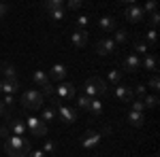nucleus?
<instances>
[{"mask_svg":"<svg viewBox=\"0 0 160 157\" xmlns=\"http://www.w3.org/2000/svg\"><path fill=\"white\" fill-rule=\"evenodd\" d=\"M4 151L9 157H28L32 151V145L22 138V136H7L4 140Z\"/></svg>","mask_w":160,"mask_h":157,"instance_id":"1","label":"nucleus"},{"mask_svg":"<svg viewBox=\"0 0 160 157\" xmlns=\"http://www.w3.org/2000/svg\"><path fill=\"white\" fill-rule=\"evenodd\" d=\"M43 102H45V96L41 91H37V89H28V91H24V96H22V104H24L26 110L43 109Z\"/></svg>","mask_w":160,"mask_h":157,"instance_id":"2","label":"nucleus"},{"mask_svg":"<svg viewBox=\"0 0 160 157\" xmlns=\"http://www.w3.org/2000/svg\"><path fill=\"white\" fill-rule=\"evenodd\" d=\"M83 87H86L88 98H96V94H98V96H105V94H107V83H105L102 79H98V76H90Z\"/></svg>","mask_w":160,"mask_h":157,"instance_id":"3","label":"nucleus"},{"mask_svg":"<svg viewBox=\"0 0 160 157\" xmlns=\"http://www.w3.org/2000/svg\"><path fill=\"white\" fill-rule=\"evenodd\" d=\"M51 104L56 106V113H58V117H60L64 123H73L75 119H77V110L71 109V106H64V104H60L58 100H51Z\"/></svg>","mask_w":160,"mask_h":157,"instance_id":"4","label":"nucleus"},{"mask_svg":"<svg viewBox=\"0 0 160 157\" xmlns=\"http://www.w3.org/2000/svg\"><path fill=\"white\" fill-rule=\"evenodd\" d=\"M7 130L11 132V136H22L24 138L26 134H28V127H26V123L22 119H17V117H7Z\"/></svg>","mask_w":160,"mask_h":157,"instance_id":"5","label":"nucleus"},{"mask_svg":"<svg viewBox=\"0 0 160 157\" xmlns=\"http://www.w3.org/2000/svg\"><path fill=\"white\" fill-rule=\"evenodd\" d=\"M26 127H30L32 136H37V138L47 136V125H45L41 119H37V117H28V125H26Z\"/></svg>","mask_w":160,"mask_h":157,"instance_id":"6","label":"nucleus"},{"mask_svg":"<svg viewBox=\"0 0 160 157\" xmlns=\"http://www.w3.org/2000/svg\"><path fill=\"white\" fill-rule=\"evenodd\" d=\"M143 17H145V13H143L141 7H137V4H128V7H126V19H128V21L139 24Z\"/></svg>","mask_w":160,"mask_h":157,"instance_id":"7","label":"nucleus"},{"mask_svg":"<svg viewBox=\"0 0 160 157\" xmlns=\"http://www.w3.org/2000/svg\"><path fill=\"white\" fill-rule=\"evenodd\" d=\"M115 43H113V38H102V40H98L96 43V53L98 55H109V53H113L115 51Z\"/></svg>","mask_w":160,"mask_h":157,"instance_id":"8","label":"nucleus"},{"mask_svg":"<svg viewBox=\"0 0 160 157\" xmlns=\"http://www.w3.org/2000/svg\"><path fill=\"white\" fill-rule=\"evenodd\" d=\"M100 142V134L94 132V130H88L86 134H83V140H81V146L83 149H94V146Z\"/></svg>","mask_w":160,"mask_h":157,"instance_id":"9","label":"nucleus"},{"mask_svg":"<svg viewBox=\"0 0 160 157\" xmlns=\"http://www.w3.org/2000/svg\"><path fill=\"white\" fill-rule=\"evenodd\" d=\"M56 94H58L60 100H71V98H75V85L73 83H60L56 87Z\"/></svg>","mask_w":160,"mask_h":157,"instance_id":"10","label":"nucleus"},{"mask_svg":"<svg viewBox=\"0 0 160 157\" xmlns=\"http://www.w3.org/2000/svg\"><path fill=\"white\" fill-rule=\"evenodd\" d=\"M115 98L122 100V102H132V100H135L132 87H128V85H118V89H115Z\"/></svg>","mask_w":160,"mask_h":157,"instance_id":"11","label":"nucleus"},{"mask_svg":"<svg viewBox=\"0 0 160 157\" xmlns=\"http://www.w3.org/2000/svg\"><path fill=\"white\" fill-rule=\"evenodd\" d=\"M139 66H141L139 55L130 53V55H126V58H124V70H126V72H135V70H139Z\"/></svg>","mask_w":160,"mask_h":157,"instance_id":"12","label":"nucleus"},{"mask_svg":"<svg viewBox=\"0 0 160 157\" xmlns=\"http://www.w3.org/2000/svg\"><path fill=\"white\" fill-rule=\"evenodd\" d=\"M71 43H73L75 47H86L88 45V32L86 30H75L73 34H71Z\"/></svg>","mask_w":160,"mask_h":157,"instance_id":"13","label":"nucleus"},{"mask_svg":"<svg viewBox=\"0 0 160 157\" xmlns=\"http://www.w3.org/2000/svg\"><path fill=\"white\" fill-rule=\"evenodd\" d=\"M98 28L102 30V32H113V30L118 28V21H115V17H111V15H105V17H100Z\"/></svg>","mask_w":160,"mask_h":157,"instance_id":"14","label":"nucleus"},{"mask_svg":"<svg viewBox=\"0 0 160 157\" xmlns=\"http://www.w3.org/2000/svg\"><path fill=\"white\" fill-rule=\"evenodd\" d=\"M17 89H19V83H17V81H7V79H0V91H2V94L13 96Z\"/></svg>","mask_w":160,"mask_h":157,"instance_id":"15","label":"nucleus"},{"mask_svg":"<svg viewBox=\"0 0 160 157\" xmlns=\"http://www.w3.org/2000/svg\"><path fill=\"white\" fill-rule=\"evenodd\" d=\"M53 81H60L64 83V76H66V66H62V64H56L53 68H51V74H49Z\"/></svg>","mask_w":160,"mask_h":157,"instance_id":"16","label":"nucleus"},{"mask_svg":"<svg viewBox=\"0 0 160 157\" xmlns=\"http://www.w3.org/2000/svg\"><path fill=\"white\" fill-rule=\"evenodd\" d=\"M0 70L4 74V79L7 81H17V70H15V66L13 64H2L0 66Z\"/></svg>","mask_w":160,"mask_h":157,"instance_id":"17","label":"nucleus"},{"mask_svg":"<svg viewBox=\"0 0 160 157\" xmlns=\"http://www.w3.org/2000/svg\"><path fill=\"white\" fill-rule=\"evenodd\" d=\"M128 123L135 125V127H141V125L145 123V115H143V113H135V110H130V113H128Z\"/></svg>","mask_w":160,"mask_h":157,"instance_id":"18","label":"nucleus"},{"mask_svg":"<svg viewBox=\"0 0 160 157\" xmlns=\"http://www.w3.org/2000/svg\"><path fill=\"white\" fill-rule=\"evenodd\" d=\"M141 64H143V68H148V70H152V72L158 70V60H156V55H149V53H148V55L143 58Z\"/></svg>","mask_w":160,"mask_h":157,"instance_id":"19","label":"nucleus"},{"mask_svg":"<svg viewBox=\"0 0 160 157\" xmlns=\"http://www.w3.org/2000/svg\"><path fill=\"white\" fill-rule=\"evenodd\" d=\"M32 79H34V83H37V85H41V89H43L45 85H49V76L43 72V70H37V72L32 74Z\"/></svg>","mask_w":160,"mask_h":157,"instance_id":"20","label":"nucleus"},{"mask_svg":"<svg viewBox=\"0 0 160 157\" xmlns=\"http://www.w3.org/2000/svg\"><path fill=\"white\" fill-rule=\"evenodd\" d=\"M43 9H45L47 13L60 11V9H64V2H62V0H49V2H45V4H43Z\"/></svg>","mask_w":160,"mask_h":157,"instance_id":"21","label":"nucleus"},{"mask_svg":"<svg viewBox=\"0 0 160 157\" xmlns=\"http://www.w3.org/2000/svg\"><path fill=\"white\" fill-rule=\"evenodd\" d=\"M90 113H92V115H96V117H100V115H102V102H100V100H96V98H92V100H90Z\"/></svg>","mask_w":160,"mask_h":157,"instance_id":"22","label":"nucleus"},{"mask_svg":"<svg viewBox=\"0 0 160 157\" xmlns=\"http://www.w3.org/2000/svg\"><path fill=\"white\" fill-rule=\"evenodd\" d=\"M143 106L145 109H156L158 106V96H143Z\"/></svg>","mask_w":160,"mask_h":157,"instance_id":"23","label":"nucleus"},{"mask_svg":"<svg viewBox=\"0 0 160 157\" xmlns=\"http://www.w3.org/2000/svg\"><path fill=\"white\" fill-rule=\"evenodd\" d=\"M107 81H109V83H113V85H120V81H122V72H120V70H115V68H113V70H109Z\"/></svg>","mask_w":160,"mask_h":157,"instance_id":"24","label":"nucleus"},{"mask_svg":"<svg viewBox=\"0 0 160 157\" xmlns=\"http://www.w3.org/2000/svg\"><path fill=\"white\" fill-rule=\"evenodd\" d=\"M41 119H43V123L47 125L49 121H53V119H56V110L51 109V106H47V109H43V117H41Z\"/></svg>","mask_w":160,"mask_h":157,"instance_id":"25","label":"nucleus"},{"mask_svg":"<svg viewBox=\"0 0 160 157\" xmlns=\"http://www.w3.org/2000/svg\"><path fill=\"white\" fill-rule=\"evenodd\" d=\"M132 49H135V55H148V45L143 40H137L132 45Z\"/></svg>","mask_w":160,"mask_h":157,"instance_id":"26","label":"nucleus"},{"mask_svg":"<svg viewBox=\"0 0 160 157\" xmlns=\"http://www.w3.org/2000/svg\"><path fill=\"white\" fill-rule=\"evenodd\" d=\"M128 40V32L126 30H115V36H113V43L118 45V43H126Z\"/></svg>","mask_w":160,"mask_h":157,"instance_id":"27","label":"nucleus"},{"mask_svg":"<svg viewBox=\"0 0 160 157\" xmlns=\"http://www.w3.org/2000/svg\"><path fill=\"white\" fill-rule=\"evenodd\" d=\"M56 149H58V145H56V142H51V140H45V146H43L41 151L47 155V153H56Z\"/></svg>","mask_w":160,"mask_h":157,"instance_id":"28","label":"nucleus"},{"mask_svg":"<svg viewBox=\"0 0 160 157\" xmlns=\"http://www.w3.org/2000/svg\"><path fill=\"white\" fill-rule=\"evenodd\" d=\"M130 110H135V113H143V110H145V106H143V102H141V100H132V102H130Z\"/></svg>","mask_w":160,"mask_h":157,"instance_id":"29","label":"nucleus"},{"mask_svg":"<svg viewBox=\"0 0 160 157\" xmlns=\"http://www.w3.org/2000/svg\"><path fill=\"white\" fill-rule=\"evenodd\" d=\"M145 40H148L149 45H156V40H158V36H156V30H148V32H145Z\"/></svg>","mask_w":160,"mask_h":157,"instance_id":"30","label":"nucleus"},{"mask_svg":"<svg viewBox=\"0 0 160 157\" xmlns=\"http://www.w3.org/2000/svg\"><path fill=\"white\" fill-rule=\"evenodd\" d=\"M160 24V15L156 11L154 13H149V25H152V30H154V28H156V25Z\"/></svg>","mask_w":160,"mask_h":157,"instance_id":"31","label":"nucleus"},{"mask_svg":"<svg viewBox=\"0 0 160 157\" xmlns=\"http://www.w3.org/2000/svg\"><path fill=\"white\" fill-rule=\"evenodd\" d=\"M90 100H92V98H88V96H79V102H77V104H79V109H90Z\"/></svg>","mask_w":160,"mask_h":157,"instance_id":"32","label":"nucleus"},{"mask_svg":"<svg viewBox=\"0 0 160 157\" xmlns=\"http://www.w3.org/2000/svg\"><path fill=\"white\" fill-rule=\"evenodd\" d=\"M149 87H152L154 91H158V89H160V79H158V76H152V79H149Z\"/></svg>","mask_w":160,"mask_h":157,"instance_id":"33","label":"nucleus"},{"mask_svg":"<svg viewBox=\"0 0 160 157\" xmlns=\"http://www.w3.org/2000/svg\"><path fill=\"white\" fill-rule=\"evenodd\" d=\"M49 15H51V19H53V21H60V19H64V9L53 11V13H49Z\"/></svg>","mask_w":160,"mask_h":157,"instance_id":"34","label":"nucleus"},{"mask_svg":"<svg viewBox=\"0 0 160 157\" xmlns=\"http://www.w3.org/2000/svg\"><path fill=\"white\" fill-rule=\"evenodd\" d=\"M88 24H90V17H88V15H79V17H77V25L83 28V25H88Z\"/></svg>","mask_w":160,"mask_h":157,"instance_id":"35","label":"nucleus"},{"mask_svg":"<svg viewBox=\"0 0 160 157\" xmlns=\"http://www.w3.org/2000/svg\"><path fill=\"white\" fill-rule=\"evenodd\" d=\"M154 11H156V2H148L143 7V13H154Z\"/></svg>","mask_w":160,"mask_h":157,"instance_id":"36","label":"nucleus"},{"mask_svg":"<svg viewBox=\"0 0 160 157\" xmlns=\"http://www.w3.org/2000/svg\"><path fill=\"white\" fill-rule=\"evenodd\" d=\"M81 4H83L81 0H71V2H68L66 7H68V9H81Z\"/></svg>","mask_w":160,"mask_h":157,"instance_id":"37","label":"nucleus"},{"mask_svg":"<svg viewBox=\"0 0 160 157\" xmlns=\"http://www.w3.org/2000/svg\"><path fill=\"white\" fill-rule=\"evenodd\" d=\"M0 102H2L4 106H13V102H15V100H13V96H4L2 100H0Z\"/></svg>","mask_w":160,"mask_h":157,"instance_id":"38","label":"nucleus"},{"mask_svg":"<svg viewBox=\"0 0 160 157\" xmlns=\"http://www.w3.org/2000/svg\"><path fill=\"white\" fill-rule=\"evenodd\" d=\"M0 117H11V115H9V110H7V106H4L2 102H0Z\"/></svg>","mask_w":160,"mask_h":157,"instance_id":"39","label":"nucleus"},{"mask_svg":"<svg viewBox=\"0 0 160 157\" xmlns=\"http://www.w3.org/2000/svg\"><path fill=\"white\" fill-rule=\"evenodd\" d=\"M28 157H45V153L41 151V149H37V151H30V155Z\"/></svg>","mask_w":160,"mask_h":157,"instance_id":"40","label":"nucleus"},{"mask_svg":"<svg viewBox=\"0 0 160 157\" xmlns=\"http://www.w3.org/2000/svg\"><path fill=\"white\" fill-rule=\"evenodd\" d=\"M7 11H9V7H7L4 2H0V17H2V15H7Z\"/></svg>","mask_w":160,"mask_h":157,"instance_id":"41","label":"nucleus"},{"mask_svg":"<svg viewBox=\"0 0 160 157\" xmlns=\"http://www.w3.org/2000/svg\"><path fill=\"white\" fill-rule=\"evenodd\" d=\"M9 136V130H7V125H2L0 127V138H7Z\"/></svg>","mask_w":160,"mask_h":157,"instance_id":"42","label":"nucleus"}]
</instances>
